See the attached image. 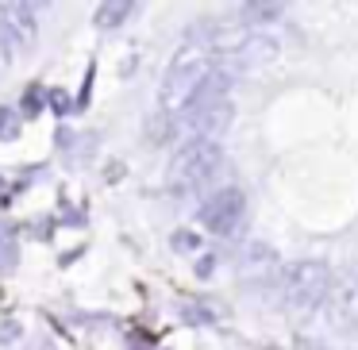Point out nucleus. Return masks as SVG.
Segmentation results:
<instances>
[{
    "instance_id": "nucleus-7",
    "label": "nucleus",
    "mask_w": 358,
    "mask_h": 350,
    "mask_svg": "<svg viewBox=\"0 0 358 350\" xmlns=\"http://www.w3.org/2000/svg\"><path fill=\"white\" fill-rule=\"evenodd\" d=\"M0 24L16 35L20 47H31L35 43V16L27 4H0Z\"/></svg>"
},
{
    "instance_id": "nucleus-3",
    "label": "nucleus",
    "mask_w": 358,
    "mask_h": 350,
    "mask_svg": "<svg viewBox=\"0 0 358 350\" xmlns=\"http://www.w3.org/2000/svg\"><path fill=\"white\" fill-rule=\"evenodd\" d=\"M281 296L289 308L312 312L327 296V265L324 262H293L281 273Z\"/></svg>"
},
{
    "instance_id": "nucleus-12",
    "label": "nucleus",
    "mask_w": 358,
    "mask_h": 350,
    "mask_svg": "<svg viewBox=\"0 0 358 350\" xmlns=\"http://www.w3.org/2000/svg\"><path fill=\"white\" fill-rule=\"evenodd\" d=\"M39 112H43V96L39 93H35V89H27V93H24V116H39Z\"/></svg>"
},
{
    "instance_id": "nucleus-2",
    "label": "nucleus",
    "mask_w": 358,
    "mask_h": 350,
    "mask_svg": "<svg viewBox=\"0 0 358 350\" xmlns=\"http://www.w3.org/2000/svg\"><path fill=\"white\" fill-rule=\"evenodd\" d=\"M220 162H224V150H220V143L189 139L185 147L173 154L170 170H166V189H170L173 196H193L196 189H204L212 177H216Z\"/></svg>"
},
{
    "instance_id": "nucleus-13",
    "label": "nucleus",
    "mask_w": 358,
    "mask_h": 350,
    "mask_svg": "<svg viewBox=\"0 0 358 350\" xmlns=\"http://www.w3.org/2000/svg\"><path fill=\"white\" fill-rule=\"evenodd\" d=\"M173 247H178V250H193L196 247V235H185V231L173 235Z\"/></svg>"
},
{
    "instance_id": "nucleus-1",
    "label": "nucleus",
    "mask_w": 358,
    "mask_h": 350,
    "mask_svg": "<svg viewBox=\"0 0 358 350\" xmlns=\"http://www.w3.org/2000/svg\"><path fill=\"white\" fill-rule=\"evenodd\" d=\"M212 70H216V62H212V50L201 47V43H189L185 50H178L173 54V62L166 66V78H162V89H158V101H162V108L170 112H185L189 104L201 96V89L208 85Z\"/></svg>"
},
{
    "instance_id": "nucleus-6",
    "label": "nucleus",
    "mask_w": 358,
    "mask_h": 350,
    "mask_svg": "<svg viewBox=\"0 0 358 350\" xmlns=\"http://www.w3.org/2000/svg\"><path fill=\"white\" fill-rule=\"evenodd\" d=\"M189 131L196 135V139H208V143H216V135H224L227 131V124H231V116H235V108H231V101H227L224 93H216V96H201V101H193L189 104Z\"/></svg>"
},
{
    "instance_id": "nucleus-10",
    "label": "nucleus",
    "mask_w": 358,
    "mask_h": 350,
    "mask_svg": "<svg viewBox=\"0 0 358 350\" xmlns=\"http://www.w3.org/2000/svg\"><path fill=\"white\" fill-rule=\"evenodd\" d=\"M16 47H20V43H16V35H12L8 27L0 24V66H8L12 58H16Z\"/></svg>"
},
{
    "instance_id": "nucleus-11",
    "label": "nucleus",
    "mask_w": 358,
    "mask_h": 350,
    "mask_svg": "<svg viewBox=\"0 0 358 350\" xmlns=\"http://www.w3.org/2000/svg\"><path fill=\"white\" fill-rule=\"evenodd\" d=\"M20 135V119L12 108H0V139H16Z\"/></svg>"
},
{
    "instance_id": "nucleus-4",
    "label": "nucleus",
    "mask_w": 358,
    "mask_h": 350,
    "mask_svg": "<svg viewBox=\"0 0 358 350\" xmlns=\"http://www.w3.org/2000/svg\"><path fill=\"white\" fill-rule=\"evenodd\" d=\"M281 54V43L270 39V35H247V39L224 47L220 54H212V62L224 66V70H262L273 58Z\"/></svg>"
},
{
    "instance_id": "nucleus-14",
    "label": "nucleus",
    "mask_w": 358,
    "mask_h": 350,
    "mask_svg": "<svg viewBox=\"0 0 358 350\" xmlns=\"http://www.w3.org/2000/svg\"><path fill=\"white\" fill-rule=\"evenodd\" d=\"M50 108L66 112V108H70V96H66V93H50Z\"/></svg>"
},
{
    "instance_id": "nucleus-8",
    "label": "nucleus",
    "mask_w": 358,
    "mask_h": 350,
    "mask_svg": "<svg viewBox=\"0 0 358 350\" xmlns=\"http://www.w3.org/2000/svg\"><path fill=\"white\" fill-rule=\"evenodd\" d=\"M278 16H281V4H273V0H255V4H243L239 8L243 24H270Z\"/></svg>"
},
{
    "instance_id": "nucleus-5",
    "label": "nucleus",
    "mask_w": 358,
    "mask_h": 350,
    "mask_svg": "<svg viewBox=\"0 0 358 350\" xmlns=\"http://www.w3.org/2000/svg\"><path fill=\"white\" fill-rule=\"evenodd\" d=\"M243 216H247V193L235 189V185L212 193L208 200H204V208H201V224L208 227V231H216V235H231L235 227L243 224Z\"/></svg>"
},
{
    "instance_id": "nucleus-15",
    "label": "nucleus",
    "mask_w": 358,
    "mask_h": 350,
    "mask_svg": "<svg viewBox=\"0 0 358 350\" xmlns=\"http://www.w3.org/2000/svg\"><path fill=\"white\" fill-rule=\"evenodd\" d=\"M0 193H4V181H0Z\"/></svg>"
},
{
    "instance_id": "nucleus-9",
    "label": "nucleus",
    "mask_w": 358,
    "mask_h": 350,
    "mask_svg": "<svg viewBox=\"0 0 358 350\" xmlns=\"http://www.w3.org/2000/svg\"><path fill=\"white\" fill-rule=\"evenodd\" d=\"M131 16V4H101L96 8V27H116V24H124V20Z\"/></svg>"
}]
</instances>
